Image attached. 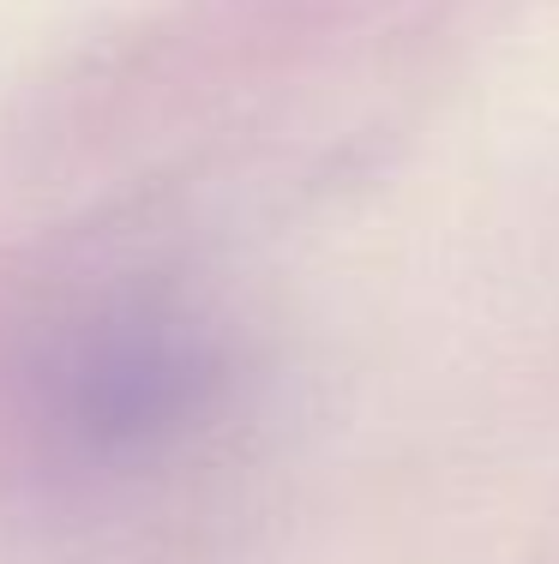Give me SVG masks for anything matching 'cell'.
<instances>
[{"instance_id":"cell-1","label":"cell","mask_w":559,"mask_h":564,"mask_svg":"<svg viewBox=\"0 0 559 564\" xmlns=\"http://www.w3.org/2000/svg\"><path fill=\"white\" fill-rule=\"evenodd\" d=\"M36 384V433H55V445L85 463H109L151 451L193 421L198 397L211 391V348L157 306H109L97 325L66 337Z\"/></svg>"}]
</instances>
